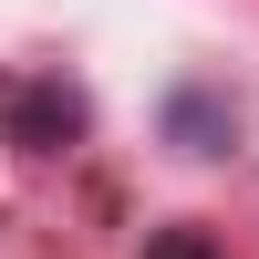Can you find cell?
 <instances>
[{"label": "cell", "mask_w": 259, "mask_h": 259, "mask_svg": "<svg viewBox=\"0 0 259 259\" xmlns=\"http://www.w3.org/2000/svg\"><path fill=\"white\" fill-rule=\"evenodd\" d=\"M166 124L187 135V156H218V145L239 135V114H228V104H207V94H177V104H166Z\"/></svg>", "instance_id": "7a4b0ae2"}, {"label": "cell", "mask_w": 259, "mask_h": 259, "mask_svg": "<svg viewBox=\"0 0 259 259\" xmlns=\"http://www.w3.org/2000/svg\"><path fill=\"white\" fill-rule=\"evenodd\" d=\"M145 259H218V249H207L197 228H166V239H145Z\"/></svg>", "instance_id": "3957f363"}, {"label": "cell", "mask_w": 259, "mask_h": 259, "mask_svg": "<svg viewBox=\"0 0 259 259\" xmlns=\"http://www.w3.org/2000/svg\"><path fill=\"white\" fill-rule=\"evenodd\" d=\"M11 135L31 145V156H52L62 135H83V94H62V83H11Z\"/></svg>", "instance_id": "6da1fadb"}]
</instances>
